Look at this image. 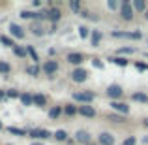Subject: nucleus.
Here are the masks:
<instances>
[{
    "instance_id": "32",
    "label": "nucleus",
    "mask_w": 148,
    "mask_h": 145,
    "mask_svg": "<svg viewBox=\"0 0 148 145\" xmlns=\"http://www.w3.org/2000/svg\"><path fill=\"white\" fill-rule=\"evenodd\" d=\"M0 42H2V45H6V47H11V49L15 47L13 38H10V36H2V38H0Z\"/></svg>"
},
{
    "instance_id": "10",
    "label": "nucleus",
    "mask_w": 148,
    "mask_h": 145,
    "mask_svg": "<svg viewBox=\"0 0 148 145\" xmlns=\"http://www.w3.org/2000/svg\"><path fill=\"white\" fill-rule=\"evenodd\" d=\"M75 142H77V143H81V145H88V143H92V136H90V132H86V130H77V132H75Z\"/></svg>"
},
{
    "instance_id": "44",
    "label": "nucleus",
    "mask_w": 148,
    "mask_h": 145,
    "mask_svg": "<svg viewBox=\"0 0 148 145\" xmlns=\"http://www.w3.org/2000/svg\"><path fill=\"white\" fill-rule=\"evenodd\" d=\"M30 145H45V143H43V142H32Z\"/></svg>"
},
{
    "instance_id": "28",
    "label": "nucleus",
    "mask_w": 148,
    "mask_h": 145,
    "mask_svg": "<svg viewBox=\"0 0 148 145\" xmlns=\"http://www.w3.org/2000/svg\"><path fill=\"white\" fill-rule=\"evenodd\" d=\"M8 132H10V134H13V136H19V138H25V136H28V132H26V130L17 128V126H10V128H8Z\"/></svg>"
},
{
    "instance_id": "22",
    "label": "nucleus",
    "mask_w": 148,
    "mask_h": 145,
    "mask_svg": "<svg viewBox=\"0 0 148 145\" xmlns=\"http://www.w3.org/2000/svg\"><path fill=\"white\" fill-rule=\"evenodd\" d=\"M107 119L111 121V123H114V124H124V123H126V117H124V115H118V113H114V111L109 113Z\"/></svg>"
},
{
    "instance_id": "41",
    "label": "nucleus",
    "mask_w": 148,
    "mask_h": 145,
    "mask_svg": "<svg viewBox=\"0 0 148 145\" xmlns=\"http://www.w3.org/2000/svg\"><path fill=\"white\" fill-rule=\"evenodd\" d=\"M6 91H0V102H4V100H6Z\"/></svg>"
},
{
    "instance_id": "43",
    "label": "nucleus",
    "mask_w": 148,
    "mask_h": 145,
    "mask_svg": "<svg viewBox=\"0 0 148 145\" xmlns=\"http://www.w3.org/2000/svg\"><path fill=\"white\" fill-rule=\"evenodd\" d=\"M141 142H143V143H145V145H148V136H145V138H143V139H141Z\"/></svg>"
},
{
    "instance_id": "34",
    "label": "nucleus",
    "mask_w": 148,
    "mask_h": 145,
    "mask_svg": "<svg viewBox=\"0 0 148 145\" xmlns=\"http://www.w3.org/2000/svg\"><path fill=\"white\" fill-rule=\"evenodd\" d=\"M69 10L71 11H75V13H81V2H77V0H71V2H69Z\"/></svg>"
},
{
    "instance_id": "48",
    "label": "nucleus",
    "mask_w": 148,
    "mask_h": 145,
    "mask_svg": "<svg viewBox=\"0 0 148 145\" xmlns=\"http://www.w3.org/2000/svg\"><path fill=\"white\" fill-rule=\"evenodd\" d=\"M146 44H148V40H146Z\"/></svg>"
},
{
    "instance_id": "23",
    "label": "nucleus",
    "mask_w": 148,
    "mask_h": 145,
    "mask_svg": "<svg viewBox=\"0 0 148 145\" xmlns=\"http://www.w3.org/2000/svg\"><path fill=\"white\" fill-rule=\"evenodd\" d=\"M34 96V105H38V108H43V105H47V96L45 94H32Z\"/></svg>"
},
{
    "instance_id": "1",
    "label": "nucleus",
    "mask_w": 148,
    "mask_h": 145,
    "mask_svg": "<svg viewBox=\"0 0 148 145\" xmlns=\"http://www.w3.org/2000/svg\"><path fill=\"white\" fill-rule=\"evenodd\" d=\"M118 15H120V19H122V21H133L135 10H133V6H131L130 0H122V2H120Z\"/></svg>"
},
{
    "instance_id": "45",
    "label": "nucleus",
    "mask_w": 148,
    "mask_h": 145,
    "mask_svg": "<svg viewBox=\"0 0 148 145\" xmlns=\"http://www.w3.org/2000/svg\"><path fill=\"white\" fill-rule=\"evenodd\" d=\"M143 17H145V19H146V21H148V10L145 11V13H143Z\"/></svg>"
},
{
    "instance_id": "42",
    "label": "nucleus",
    "mask_w": 148,
    "mask_h": 145,
    "mask_svg": "<svg viewBox=\"0 0 148 145\" xmlns=\"http://www.w3.org/2000/svg\"><path fill=\"white\" fill-rule=\"evenodd\" d=\"M32 6H34V8H40V6H41V2H40V0H34Z\"/></svg>"
},
{
    "instance_id": "17",
    "label": "nucleus",
    "mask_w": 148,
    "mask_h": 145,
    "mask_svg": "<svg viewBox=\"0 0 148 145\" xmlns=\"http://www.w3.org/2000/svg\"><path fill=\"white\" fill-rule=\"evenodd\" d=\"M30 30H32L34 36H43V34H45V28H43V25H41L40 21H32V25H30Z\"/></svg>"
},
{
    "instance_id": "39",
    "label": "nucleus",
    "mask_w": 148,
    "mask_h": 145,
    "mask_svg": "<svg viewBox=\"0 0 148 145\" xmlns=\"http://www.w3.org/2000/svg\"><path fill=\"white\" fill-rule=\"evenodd\" d=\"M131 40H135V42L143 40V32H141V30H133V32H131Z\"/></svg>"
},
{
    "instance_id": "9",
    "label": "nucleus",
    "mask_w": 148,
    "mask_h": 145,
    "mask_svg": "<svg viewBox=\"0 0 148 145\" xmlns=\"http://www.w3.org/2000/svg\"><path fill=\"white\" fill-rule=\"evenodd\" d=\"M98 145H116V136L111 134V132H99Z\"/></svg>"
},
{
    "instance_id": "29",
    "label": "nucleus",
    "mask_w": 148,
    "mask_h": 145,
    "mask_svg": "<svg viewBox=\"0 0 148 145\" xmlns=\"http://www.w3.org/2000/svg\"><path fill=\"white\" fill-rule=\"evenodd\" d=\"M135 47H131V45H127V47H120V49H116V57H122V55H133L135 53Z\"/></svg>"
},
{
    "instance_id": "14",
    "label": "nucleus",
    "mask_w": 148,
    "mask_h": 145,
    "mask_svg": "<svg viewBox=\"0 0 148 145\" xmlns=\"http://www.w3.org/2000/svg\"><path fill=\"white\" fill-rule=\"evenodd\" d=\"M62 111H64L66 117H75V115H79V105H75V104H64V105H62Z\"/></svg>"
},
{
    "instance_id": "38",
    "label": "nucleus",
    "mask_w": 148,
    "mask_h": 145,
    "mask_svg": "<svg viewBox=\"0 0 148 145\" xmlns=\"http://www.w3.org/2000/svg\"><path fill=\"white\" fill-rule=\"evenodd\" d=\"M122 145H137V138H135V136H127L122 142Z\"/></svg>"
},
{
    "instance_id": "33",
    "label": "nucleus",
    "mask_w": 148,
    "mask_h": 145,
    "mask_svg": "<svg viewBox=\"0 0 148 145\" xmlns=\"http://www.w3.org/2000/svg\"><path fill=\"white\" fill-rule=\"evenodd\" d=\"M13 53L17 55V57L25 58V57H26V47H21V45H15V47H13Z\"/></svg>"
},
{
    "instance_id": "36",
    "label": "nucleus",
    "mask_w": 148,
    "mask_h": 145,
    "mask_svg": "<svg viewBox=\"0 0 148 145\" xmlns=\"http://www.w3.org/2000/svg\"><path fill=\"white\" fill-rule=\"evenodd\" d=\"M135 70H139V72H148V62H135Z\"/></svg>"
},
{
    "instance_id": "30",
    "label": "nucleus",
    "mask_w": 148,
    "mask_h": 145,
    "mask_svg": "<svg viewBox=\"0 0 148 145\" xmlns=\"http://www.w3.org/2000/svg\"><path fill=\"white\" fill-rule=\"evenodd\" d=\"M90 32L92 30L88 28V26H79V36H81V40H86V38H90Z\"/></svg>"
},
{
    "instance_id": "13",
    "label": "nucleus",
    "mask_w": 148,
    "mask_h": 145,
    "mask_svg": "<svg viewBox=\"0 0 148 145\" xmlns=\"http://www.w3.org/2000/svg\"><path fill=\"white\" fill-rule=\"evenodd\" d=\"M47 19L53 25H56L58 21L62 19V11H60V8H49L47 10Z\"/></svg>"
},
{
    "instance_id": "3",
    "label": "nucleus",
    "mask_w": 148,
    "mask_h": 145,
    "mask_svg": "<svg viewBox=\"0 0 148 145\" xmlns=\"http://www.w3.org/2000/svg\"><path fill=\"white\" fill-rule=\"evenodd\" d=\"M88 76H90V74H88V70L83 68V66H81V68L71 70V74H69V77H71L73 83H84V81L88 79Z\"/></svg>"
},
{
    "instance_id": "49",
    "label": "nucleus",
    "mask_w": 148,
    "mask_h": 145,
    "mask_svg": "<svg viewBox=\"0 0 148 145\" xmlns=\"http://www.w3.org/2000/svg\"><path fill=\"white\" fill-rule=\"evenodd\" d=\"M8 145H10V143H8Z\"/></svg>"
},
{
    "instance_id": "4",
    "label": "nucleus",
    "mask_w": 148,
    "mask_h": 145,
    "mask_svg": "<svg viewBox=\"0 0 148 145\" xmlns=\"http://www.w3.org/2000/svg\"><path fill=\"white\" fill-rule=\"evenodd\" d=\"M105 94H107L109 98H111V102H116V100H120V98L124 96V89L120 87V85L112 83V85H109V87H107Z\"/></svg>"
},
{
    "instance_id": "11",
    "label": "nucleus",
    "mask_w": 148,
    "mask_h": 145,
    "mask_svg": "<svg viewBox=\"0 0 148 145\" xmlns=\"http://www.w3.org/2000/svg\"><path fill=\"white\" fill-rule=\"evenodd\" d=\"M10 34H11V38H17V40H23V38L26 36L25 28H23L21 25H17V23H11L10 25Z\"/></svg>"
},
{
    "instance_id": "2",
    "label": "nucleus",
    "mask_w": 148,
    "mask_h": 145,
    "mask_svg": "<svg viewBox=\"0 0 148 145\" xmlns=\"http://www.w3.org/2000/svg\"><path fill=\"white\" fill-rule=\"evenodd\" d=\"M73 100L79 102L81 105H92V102L96 100V94L92 91H79V92H73Z\"/></svg>"
},
{
    "instance_id": "5",
    "label": "nucleus",
    "mask_w": 148,
    "mask_h": 145,
    "mask_svg": "<svg viewBox=\"0 0 148 145\" xmlns=\"http://www.w3.org/2000/svg\"><path fill=\"white\" fill-rule=\"evenodd\" d=\"M28 138H32L34 142H41V139L53 138V134H51L49 130H45V128H32V130L28 132Z\"/></svg>"
},
{
    "instance_id": "19",
    "label": "nucleus",
    "mask_w": 148,
    "mask_h": 145,
    "mask_svg": "<svg viewBox=\"0 0 148 145\" xmlns=\"http://www.w3.org/2000/svg\"><path fill=\"white\" fill-rule=\"evenodd\" d=\"M62 113H64V111H62V105H53V108L49 109V119L51 121H58Z\"/></svg>"
},
{
    "instance_id": "35",
    "label": "nucleus",
    "mask_w": 148,
    "mask_h": 145,
    "mask_svg": "<svg viewBox=\"0 0 148 145\" xmlns=\"http://www.w3.org/2000/svg\"><path fill=\"white\" fill-rule=\"evenodd\" d=\"M107 8L111 11H118L120 10V2H116V0H107Z\"/></svg>"
},
{
    "instance_id": "18",
    "label": "nucleus",
    "mask_w": 148,
    "mask_h": 145,
    "mask_svg": "<svg viewBox=\"0 0 148 145\" xmlns=\"http://www.w3.org/2000/svg\"><path fill=\"white\" fill-rule=\"evenodd\" d=\"M101 38H103L101 30H92V32H90V44H92V47H99Z\"/></svg>"
},
{
    "instance_id": "37",
    "label": "nucleus",
    "mask_w": 148,
    "mask_h": 145,
    "mask_svg": "<svg viewBox=\"0 0 148 145\" xmlns=\"http://www.w3.org/2000/svg\"><path fill=\"white\" fill-rule=\"evenodd\" d=\"M6 96L8 98H19V96H21V92H19L17 89H8V91H6Z\"/></svg>"
},
{
    "instance_id": "27",
    "label": "nucleus",
    "mask_w": 148,
    "mask_h": 145,
    "mask_svg": "<svg viewBox=\"0 0 148 145\" xmlns=\"http://www.w3.org/2000/svg\"><path fill=\"white\" fill-rule=\"evenodd\" d=\"M26 55H28V57L34 60V64H38V62H40V55L36 53V49H34L32 45H26Z\"/></svg>"
},
{
    "instance_id": "46",
    "label": "nucleus",
    "mask_w": 148,
    "mask_h": 145,
    "mask_svg": "<svg viewBox=\"0 0 148 145\" xmlns=\"http://www.w3.org/2000/svg\"><path fill=\"white\" fill-rule=\"evenodd\" d=\"M143 124H145V126L148 128V117H146V119H145V121H143Z\"/></svg>"
},
{
    "instance_id": "16",
    "label": "nucleus",
    "mask_w": 148,
    "mask_h": 145,
    "mask_svg": "<svg viewBox=\"0 0 148 145\" xmlns=\"http://www.w3.org/2000/svg\"><path fill=\"white\" fill-rule=\"evenodd\" d=\"M131 6H133V10H135V13H145V11L148 10V4L145 2V0H131Z\"/></svg>"
},
{
    "instance_id": "7",
    "label": "nucleus",
    "mask_w": 148,
    "mask_h": 145,
    "mask_svg": "<svg viewBox=\"0 0 148 145\" xmlns=\"http://www.w3.org/2000/svg\"><path fill=\"white\" fill-rule=\"evenodd\" d=\"M66 60H68L69 64L77 66V68H81V64H83L86 58H84V55H83V53H79V51H71V53L66 55Z\"/></svg>"
},
{
    "instance_id": "6",
    "label": "nucleus",
    "mask_w": 148,
    "mask_h": 145,
    "mask_svg": "<svg viewBox=\"0 0 148 145\" xmlns=\"http://www.w3.org/2000/svg\"><path fill=\"white\" fill-rule=\"evenodd\" d=\"M109 105H111V109H112V111H114V113H118V115H124V117H126L127 113L131 111V108H130V105L126 104V102H122V100L111 102V104H109Z\"/></svg>"
},
{
    "instance_id": "15",
    "label": "nucleus",
    "mask_w": 148,
    "mask_h": 145,
    "mask_svg": "<svg viewBox=\"0 0 148 145\" xmlns=\"http://www.w3.org/2000/svg\"><path fill=\"white\" fill-rule=\"evenodd\" d=\"M107 60L112 62V64H116V66H120V68H126V66H130V58H126V57H116V55H112V57L107 58Z\"/></svg>"
},
{
    "instance_id": "8",
    "label": "nucleus",
    "mask_w": 148,
    "mask_h": 145,
    "mask_svg": "<svg viewBox=\"0 0 148 145\" xmlns=\"http://www.w3.org/2000/svg\"><path fill=\"white\" fill-rule=\"evenodd\" d=\"M58 68H60L58 62L53 60V58H51V60H45L43 64H41V72H43L45 76H54V74L58 72Z\"/></svg>"
},
{
    "instance_id": "26",
    "label": "nucleus",
    "mask_w": 148,
    "mask_h": 145,
    "mask_svg": "<svg viewBox=\"0 0 148 145\" xmlns=\"http://www.w3.org/2000/svg\"><path fill=\"white\" fill-rule=\"evenodd\" d=\"M53 138L56 139V142H68V139H69V134L66 130H56L53 134Z\"/></svg>"
},
{
    "instance_id": "40",
    "label": "nucleus",
    "mask_w": 148,
    "mask_h": 145,
    "mask_svg": "<svg viewBox=\"0 0 148 145\" xmlns=\"http://www.w3.org/2000/svg\"><path fill=\"white\" fill-rule=\"evenodd\" d=\"M92 64H94L96 68H103V62H101L99 58H92Z\"/></svg>"
},
{
    "instance_id": "47",
    "label": "nucleus",
    "mask_w": 148,
    "mask_h": 145,
    "mask_svg": "<svg viewBox=\"0 0 148 145\" xmlns=\"http://www.w3.org/2000/svg\"><path fill=\"white\" fill-rule=\"evenodd\" d=\"M2 128H4V126H2V121H0V130H2Z\"/></svg>"
},
{
    "instance_id": "21",
    "label": "nucleus",
    "mask_w": 148,
    "mask_h": 145,
    "mask_svg": "<svg viewBox=\"0 0 148 145\" xmlns=\"http://www.w3.org/2000/svg\"><path fill=\"white\" fill-rule=\"evenodd\" d=\"M131 102H137V104H148V94H146V92H133V94H131Z\"/></svg>"
},
{
    "instance_id": "12",
    "label": "nucleus",
    "mask_w": 148,
    "mask_h": 145,
    "mask_svg": "<svg viewBox=\"0 0 148 145\" xmlns=\"http://www.w3.org/2000/svg\"><path fill=\"white\" fill-rule=\"evenodd\" d=\"M79 115L81 117H86V119H94L98 115L94 105H79Z\"/></svg>"
},
{
    "instance_id": "25",
    "label": "nucleus",
    "mask_w": 148,
    "mask_h": 145,
    "mask_svg": "<svg viewBox=\"0 0 148 145\" xmlns=\"http://www.w3.org/2000/svg\"><path fill=\"white\" fill-rule=\"evenodd\" d=\"M26 74H28V76H32V77H38L41 74V68L38 64H30V66H26Z\"/></svg>"
},
{
    "instance_id": "24",
    "label": "nucleus",
    "mask_w": 148,
    "mask_h": 145,
    "mask_svg": "<svg viewBox=\"0 0 148 145\" xmlns=\"http://www.w3.org/2000/svg\"><path fill=\"white\" fill-rule=\"evenodd\" d=\"M112 38H120V40H131V32H124V30H112Z\"/></svg>"
},
{
    "instance_id": "31",
    "label": "nucleus",
    "mask_w": 148,
    "mask_h": 145,
    "mask_svg": "<svg viewBox=\"0 0 148 145\" xmlns=\"http://www.w3.org/2000/svg\"><path fill=\"white\" fill-rule=\"evenodd\" d=\"M10 72H11V66L8 64L6 60H0V74H2V76H8Z\"/></svg>"
},
{
    "instance_id": "20",
    "label": "nucleus",
    "mask_w": 148,
    "mask_h": 145,
    "mask_svg": "<svg viewBox=\"0 0 148 145\" xmlns=\"http://www.w3.org/2000/svg\"><path fill=\"white\" fill-rule=\"evenodd\" d=\"M19 100H21L23 105H26V108H30V105H34V96L30 94V92H21V96H19Z\"/></svg>"
}]
</instances>
